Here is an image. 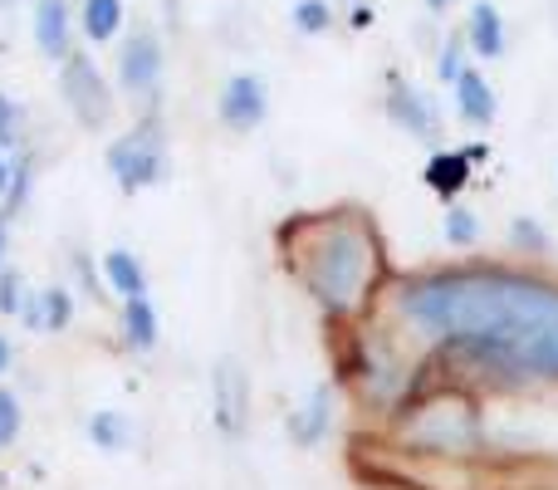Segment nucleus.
Wrapping results in <instances>:
<instances>
[{"instance_id":"1","label":"nucleus","mask_w":558,"mask_h":490,"mask_svg":"<svg viewBox=\"0 0 558 490\" xmlns=\"http://www.w3.org/2000/svg\"><path fill=\"white\" fill-rule=\"evenodd\" d=\"M402 314L505 373L558 378V285L524 270H446L407 285Z\"/></svg>"},{"instance_id":"2","label":"nucleus","mask_w":558,"mask_h":490,"mask_svg":"<svg viewBox=\"0 0 558 490\" xmlns=\"http://www.w3.org/2000/svg\"><path fill=\"white\" fill-rule=\"evenodd\" d=\"M367 275H373V241L367 231L357 226H328L314 246H308V260H304V285L308 295L318 299L324 309L333 314H348L357 309L367 289Z\"/></svg>"},{"instance_id":"3","label":"nucleus","mask_w":558,"mask_h":490,"mask_svg":"<svg viewBox=\"0 0 558 490\" xmlns=\"http://www.w3.org/2000/svg\"><path fill=\"white\" fill-rule=\"evenodd\" d=\"M59 88H64V104H69V113L78 118V128L94 133V128L108 123L113 98H108L104 74H98V64L88 55H74V49H69L64 64H59Z\"/></svg>"},{"instance_id":"4","label":"nucleus","mask_w":558,"mask_h":490,"mask_svg":"<svg viewBox=\"0 0 558 490\" xmlns=\"http://www.w3.org/2000/svg\"><path fill=\"white\" fill-rule=\"evenodd\" d=\"M108 167H113L123 192H143V187H157L167 177V153L153 133H128L108 147Z\"/></svg>"},{"instance_id":"5","label":"nucleus","mask_w":558,"mask_h":490,"mask_svg":"<svg viewBox=\"0 0 558 490\" xmlns=\"http://www.w3.org/2000/svg\"><path fill=\"white\" fill-rule=\"evenodd\" d=\"M118 84L128 94H157V84H162V39L153 29L128 35L123 55H118Z\"/></svg>"},{"instance_id":"6","label":"nucleus","mask_w":558,"mask_h":490,"mask_svg":"<svg viewBox=\"0 0 558 490\" xmlns=\"http://www.w3.org/2000/svg\"><path fill=\"white\" fill-rule=\"evenodd\" d=\"M216 113H221V123L235 128V133H255V128L265 123V113H270L265 79L260 74H235L231 84L221 88V104H216Z\"/></svg>"},{"instance_id":"7","label":"nucleus","mask_w":558,"mask_h":490,"mask_svg":"<svg viewBox=\"0 0 558 490\" xmlns=\"http://www.w3.org/2000/svg\"><path fill=\"white\" fill-rule=\"evenodd\" d=\"M69 35H74L69 0H35V45H39V55L54 59V64H64Z\"/></svg>"},{"instance_id":"8","label":"nucleus","mask_w":558,"mask_h":490,"mask_svg":"<svg viewBox=\"0 0 558 490\" xmlns=\"http://www.w3.org/2000/svg\"><path fill=\"white\" fill-rule=\"evenodd\" d=\"M456 113H461L471 128H490V123H495V113H500L490 79L475 74L471 64H465V69H461V79H456Z\"/></svg>"},{"instance_id":"9","label":"nucleus","mask_w":558,"mask_h":490,"mask_svg":"<svg viewBox=\"0 0 558 490\" xmlns=\"http://www.w3.org/2000/svg\"><path fill=\"white\" fill-rule=\"evenodd\" d=\"M216 427H221L226 437H235L245 427V373L231 358L216 368Z\"/></svg>"},{"instance_id":"10","label":"nucleus","mask_w":558,"mask_h":490,"mask_svg":"<svg viewBox=\"0 0 558 490\" xmlns=\"http://www.w3.org/2000/svg\"><path fill=\"white\" fill-rule=\"evenodd\" d=\"M387 113H392V123L402 128V133H412V138H432L436 133L432 98H426L422 88H412V84H397L392 88V98H387Z\"/></svg>"},{"instance_id":"11","label":"nucleus","mask_w":558,"mask_h":490,"mask_svg":"<svg viewBox=\"0 0 558 490\" xmlns=\"http://www.w3.org/2000/svg\"><path fill=\"white\" fill-rule=\"evenodd\" d=\"M465 45L481 59H500L505 55V15L490 5V0H475L471 20H465Z\"/></svg>"},{"instance_id":"12","label":"nucleus","mask_w":558,"mask_h":490,"mask_svg":"<svg viewBox=\"0 0 558 490\" xmlns=\"http://www.w3.org/2000/svg\"><path fill=\"white\" fill-rule=\"evenodd\" d=\"M475 157H481V147H471V153H436L432 163H426V187H432L436 196H446V202H451V196L471 182V163H475Z\"/></svg>"},{"instance_id":"13","label":"nucleus","mask_w":558,"mask_h":490,"mask_svg":"<svg viewBox=\"0 0 558 490\" xmlns=\"http://www.w3.org/2000/svg\"><path fill=\"white\" fill-rule=\"evenodd\" d=\"M123 338H128V348H137V354L157 348V309L147 295L123 299Z\"/></svg>"},{"instance_id":"14","label":"nucleus","mask_w":558,"mask_h":490,"mask_svg":"<svg viewBox=\"0 0 558 490\" xmlns=\"http://www.w3.org/2000/svg\"><path fill=\"white\" fill-rule=\"evenodd\" d=\"M328 407H333V393H328V387H314L308 407L294 417V422H289V437H294L299 446H318V442H324V432H328V417H333Z\"/></svg>"},{"instance_id":"15","label":"nucleus","mask_w":558,"mask_h":490,"mask_svg":"<svg viewBox=\"0 0 558 490\" xmlns=\"http://www.w3.org/2000/svg\"><path fill=\"white\" fill-rule=\"evenodd\" d=\"M78 29H84L94 45H108V39L123 29V0H84V10H78Z\"/></svg>"},{"instance_id":"16","label":"nucleus","mask_w":558,"mask_h":490,"mask_svg":"<svg viewBox=\"0 0 558 490\" xmlns=\"http://www.w3.org/2000/svg\"><path fill=\"white\" fill-rule=\"evenodd\" d=\"M104 270H108V279H113V289L123 299L128 295H147V275H143V265H137L133 250H108Z\"/></svg>"},{"instance_id":"17","label":"nucleus","mask_w":558,"mask_h":490,"mask_svg":"<svg viewBox=\"0 0 558 490\" xmlns=\"http://www.w3.org/2000/svg\"><path fill=\"white\" fill-rule=\"evenodd\" d=\"M35 304H39V328H45V334H59V328H69V319H74V295H69L64 285L35 295Z\"/></svg>"},{"instance_id":"18","label":"nucleus","mask_w":558,"mask_h":490,"mask_svg":"<svg viewBox=\"0 0 558 490\" xmlns=\"http://www.w3.org/2000/svg\"><path fill=\"white\" fill-rule=\"evenodd\" d=\"M289 20H294L299 35H324V29H333V5L328 0H294Z\"/></svg>"},{"instance_id":"19","label":"nucleus","mask_w":558,"mask_h":490,"mask_svg":"<svg viewBox=\"0 0 558 490\" xmlns=\"http://www.w3.org/2000/svg\"><path fill=\"white\" fill-rule=\"evenodd\" d=\"M88 437H94L98 452H123V446H128L123 413H94V422H88Z\"/></svg>"},{"instance_id":"20","label":"nucleus","mask_w":558,"mask_h":490,"mask_svg":"<svg viewBox=\"0 0 558 490\" xmlns=\"http://www.w3.org/2000/svg\"><path fill=\"white\" fill-rule=\"evenodd\" d=\"M475 236H481V222H475V212H465V206H451V216H446V241H451V246H475Z\"/></svg>"},{"instance_id":"21","label":"nucleus","mask_w":558,"mask_h":490,"mask_svg":"<svg viewBox=\"0 0 558 490\" xmlns=\"http://www.w3.org/2000/svg\"><path fill=\"white\" fill-rule=\"evenodd\" d=\"M20 304H25V279L20 270L0 265V314H20Z\"/></svg>"},{"instance_id":"22","label":"nucleus","mask_w":558,"mask_h":490,"mask_svg":"<svg viewBox=\"0 0 558 490\" xmlns=\"http://www.w3.org/2000/svg\"><path fill=\"white\" fill-rule=\"evenodd\" d=\"M20 437V397L10 387H0V452Z\"/></svg>"},{"instance_id":"23","label":"nucleus","mask_w":558,"mask_h":490,"mask_svg":"<svg viewBox=\"0 0 558 490\" xmlns=\"http://www.w3.org/2000/svg\"><path fill=\"white\" fill-rule=\"evenodd\" d=\"M15 138H20V108H15V98L0 94V147H10Z\"/></svg>"},{"instance_id":"24","label":"nucleus","mask_w":558,"mask_h":490,"mask_svg":"<svg viewBox=\"0 0 558 490\" xmlns=\"http://www.w3.org/2000/svg\"><path fill=\"white\" fill-rule=\"evenodd\" d=\"M461 69H465V55H461V39H451V45L441 49V64H436V74L446 79V84H456L461 79Z\"/></svg>"},{"instance_id":"25","label":"nucleus","mask_w":558,"mask_h":490,"mask_svg":"<svg viewBox=\"0 0 558 490\" xmlns=\"http://www.w3.org/2000/svg\"><path fill=\"white\" fill-rule=\"evenodd\" d=\"M514 241H520V246H534V250H549V236H544L534 222H514Z\"/></svg>"},{"instance_id":"26","label":"nucleus","mask_w":558,"mask_h":490,"mask_svg":"<svg viewBox=\"0 0 558 490\" xmlns=\"http://www.w3.org/2000/svg\"><path fill=\"white\" fill-rule=\"evenodd\" d=\"M5 255H10V216L0 212V265H5Z\"/></svg>"},{"instance_id":"27","label":"nucleus","mask_w":558,"mask_h":490,"mask_svg":"<svg viewBox=\"0 0 558 490\" xmlns=\"http://www.w3.org/2000/svg\"><path fill=\"white\" fill-rule=\"evenodd\" d=\"M367 25H373V10L357 5V10H353V29H367Z\"/></svg>"},{"instance_id":"28","label":"nucleus","mask_w":558,"mask_h":490,"mask_svg":"<svg viewBox=\"0 0 558 490\" xmlns=\"http://www.w3.org/2000/svg\"><path fill=\"white\" fill-rule=\"evenodd\" d=\"M5 192H10V163L0 157V196H5Z\"/></svg>"},{"instance_id":"29","label":"nucleus","mask_w":558,"mask_h":490,"mask_svg":"<svg viewBox=\"0 0 558 490\" xmlns=\"http://www.w3.org/2000/svg\"><path fill=\"white\" fill-rule=\"evenodd\" d=\"M5 368H10V344L0 338V373H5Z\"/></svg>"},{"instance_id":"30","label":"nucleus","mask_w":558,"mask_h":490,"mask_svg":"<svg viewBox=\"0 0 558 490\" xmlns=\"http://www.w3.org/2000/svg\"><path fill=\"white\" fill-rule=\"evenodd\" d=\"M426 10H451V0H426Z\"/></svg>"}]
</instances>
